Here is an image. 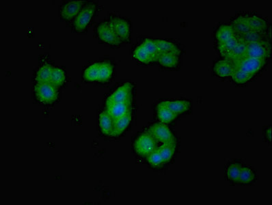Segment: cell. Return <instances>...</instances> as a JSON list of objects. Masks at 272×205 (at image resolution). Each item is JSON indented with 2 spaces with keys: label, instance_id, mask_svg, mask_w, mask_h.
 I'll use <instances>...</instances> for the list:
<instances>
[{
  "label": "cell",
  "instance_id": "1",
  "mask_svg": "<svg viewBox=\"0 0 272 205\" xmlns=\"http://www.w3.org/2000/svg\"><path fill=\"white\" fill-rule=\"evenodd\" d=\"M234 64L235 68L243 70L253 76L261 73L267 65V60L263 59H256L243 57V58L233 62Z\"/></svg>",
  "mask_w": 272,
  "mask_h": 205
},
{
  "label": "cell",
  "instance_id": "2",
  "mask_svg": "<svg viewBox=\"0 0 272 205\" xmlns=\"http://www.w3.org/2000/svg\"><path fill=\"white\" fill-rule=\"evenodd\" d=\"M34 93L38 102L50 104L58 99V88L50 82L36 83L34 85Z\"/></svg>",
  "mask_w": 272,
  "mask_h": 205
},
{
  "label": "cell",
  "instance_id": "3",
  "mask_svg": "<svg viewBox=\"0 0 272 205\" xmlns=\"http://www.w3.org/2000/svg\"><path fill=\"white\" fill-rule=\"evenodd\" d=\"M97 11V5L94 3L85 4L81 11L73 20V28L78 33L85 31L88 26L89 23L95 16Z\"/></svg>",
  "mask_w": 272,
  "mask_h": 205
},
{
  "label": "cell",
  "instance_id": "4",
  "mask_svg": "<svg viewBox=\"0 0 272 205\" xmlns=\"http://www.w3.org/2000/svg\"><path fill=\"white\" fill-rule=\"evenodd\" d=\"M271 55V45L269 40L247 44L246 55L249 58L268 60Z\"/></svg>",
  "mask_w": 272,
  "mask_h": 205
},
{
  "label": "cell",
  "instance_id": "5",
  "mask_svg": "<svg viewBox=\"0 0 272 205\" xmlns=\"http://www.w3.org/2000/svg\"><path fill=\"white\" fill-rule=\"evenodd\" d=\"M134 149L138 155L147 157L157 149V142L150 134L144 133L136 138L134 143Z\"/></svg>",
  "mask_w": 272,
  "mask_h": 205
},
{
  "label": "cell",
  "instance_id": "6",
  "mask_svg": "<svg viewBox=\"0 0 272 205\" xmlns=\"http://www.w3.org/2000/svg\"><path fill=\"white\" fill-rule=\"evenodd\" d=\"M97 36L103 43L114 46H119L122 43V40L115 33L110 21H105L99 23L97 26Z\"/></svg>",
  "mask_w": 272,
  "mask_h": 205
},
{
  "label": "cell",
  "instance_id": "7",
  "mask_svg": "<svg viewBox=\"0 0 272 205\" xmlns=\"http://www.w3.org/2000/svg\"><path fill=\"white\" fill-rule=\"evenodd\" d=\"M112 28L117 34L119 38L123 42H129L131 36V25L130 21L125 18L116 15H111L110 20Z\"/></svg>",
  "mask_w": 272,
  "mask_h": 205
},
{
  "label": "cell",
  "instance_id": "8",
  "mask_svg": "<svg viewBox=\"0 0 272 205\" xmlns=\"http://www.w3.org/2000/svg\"><path fill=\"white\" fill-rule=\"evenodd\" d=\"M148 133L159 142H175V137L171 129L162 122H156L151 125L148 129Z\"/></svg>",
  "mask_w": 272,
  "mask_h": 205
},
{
  "label": "cell",
  "instance_id": "9",
  "mask_svg": "<svg viewBox=\"0 0 272 205\" xmlns=\"http://www.w3.org/2000/svg\"><path fill=\"white\" fill-rule=\"evenodd\" d=\"M246 17L250 31L263 34L268 33V21L264 17L256 13H246Z\"/></svg>",
  "mask_w": 272,
  "mask_h": 205
},
{
  "label": "cell",
  "instance_id": "10",
  "mask_svg": "<svg viewBox=\"0 0 272 205\" xmlns=\"http://www.w3.org/2000/svg\"><path fill=\"white\" fill-rule=\"evenodd\" d=\"M85 6L83 1H68L60 8V17L65 21L74 20Z\"/></svg>",
  "mask_w": 272,
  "mask_h": 205
},
{
  "label": "cell",
  "instance_id": "11",
  "mask_svg": "<svg viewBox=\"0 0 272 205\" xmlns=\"http://www.w3.org/2000/svg\"><path fill=\"white\" fill-rule=\"evenodd\" d=\"M132 100L120 102H107L105 111L115 120L132 111Z\"/></svg>",
  "mask_w": 272,
  "mask_h": 205
},
{
  "label": "cell",
  "instance_id": "12",
  "mask_svg": "<svg viewBox=\"0 0 272 205\" xmlns=\"http://www.w3.org/2000/svg\"><path fill=\"white\" fill-rule=\"evenodd\" d=\"M234 70V64L231 60L226 59L218 60L213 66V72L215 75L222 79L231 77Z\"/></svg>",
  "mask_w": 272,
  "mask_h": 205
},
{
  "label": "cell",
  "instance_id": "13",
  "mask_svg": "<svg viewBox=\"0 0 272 205\" xmlns=\"http://www.w3.org/2000/svg\"><path fill=\"white\" fill-rule=\"evenodd\" d=\"M158 105L167 107L177 115L186 113L191 109V102L187 100L164 101V102H159Z\"/></svg>",
  "mask_w": 272,
  "mask_h": 205
},
{
  "label": "cell",
  "instance_id": "14",
  "mask_svg": "<svg viewBox=\"0 0 272 205\" xmlns=\"http://www.w3.org/2000/svg\"><path fill=\"white\" fill-rule=\"evenodd\" d=\"M230 26L236 35H241L250 31L247 21L246 13H239L230 19Z\"/></svg>",
  "mask_w": 272,
  "mask_h": 205
},
{
  "label": "cell",
  "instance_id": "15",
  "mask_svg": "<svg viewBox=\"0 0 272 205\" xmlns=\"http://www.w3.org/2000/svg\"><path fill=\"white\" fill-rule=\"evenodd\" d=\"M132 86L130 84L119 87L108 97L107 102H125L127 101L132 100Z\"/></svg>",
  "mask_w": 272,
  "mask_h": 205
},
{
  "label": "cell",
  "instance_id": "16",
  "mask_svg": "<svg viewBox=\"0 0 272 205\" xmlns=\"http://www.w3.org/2000/svg\"><path fill=\"white\" fill-rule=\"evenodd\" d=\"M159 51V53H170L180 56L182 50L181 47L174 42L169 40H154Z\"/></svg>",
  "mask_w": 272,
  "mask_h": 205
},
{
  "label": "cell",
  "instance_id": "17",
  "mask_svg": "<svg viewBox=\"0 0 272 205\" xmlns=\"http://www.w3.org/2000/svg\"><path fill=\"white\" fill-rule=\"evenodd\" d=\"M156 61L163 68L176 69L180 65V56L170 53H159Z\"/></svg>",
  "mask_w": 272,
  "mask_h": 205
},
{
  "label": "cell",
  "instance_id": "18",
  "mask_svg": "<svg viewBox=\"0 0 272 205\" xmlns=\"http://www.w3.org/2000/svg\"><path fill=\"white\" fill-rule=\"evenodd\" d=\"M236 36L233 28L228 23H222L218 27L215 33V38L217 43H223Z\"/></svg>",
  "mask_w": 272,
  "mask_h": 205
},
{
  "label": "cell",
  "instance_id": "19",
  "mask_svg": "<svg viewBox=\"0 0 272 205\" xmlns=\"http://www.w3.org/2000/svg\"><path fill=\"white\" fill-rule=\"evenodd\" d=\"M132 120V111L114 120L113 136L121 135L128 128Z\"/></svg>",
  "mask_w": 272,
  "mask_h": 205
},
{
  "label": "cell",
  "instance_id": "20",
  "mask_svg": "<svg viewBox=\"0 0 272 205\" xmlns=\"http://www.w3.org/2000/svg\"><path fill=\"white\" fill-rule=\"evenodd\" d=\"M242 164L240 162L233 161L229 163L226 166L225 172H226V179L230 183L233 184H239L240 171H241Z\"/></svg>",
  "mask_w": 272,
  "mask_h": 205
},
{
  "label": "cell",
  "instance_id": "21",
  "mask_svg": "<svg viewBox=\"0 0 272 205\" xmlns=\"http://www.w3.org/2000/svg\"><path fill=\"white\" fill-rule=\"evenodd\" d=\"M100 127L104 135L113 136L114 119L106 111H103L100 114Z\"/></svg>",
  "mask_w": 272,
  "mask_h": 205
},
{
  "label": "cell",
  "instance_id": "22",
  "mask_svg": "<svg viewBox=\"0 0 272 205\" xmlns=\"http://www.w3.org/2000/svg\"><path fill=\"white\" fill-rule=\"evenodd\" d=\"M238 43H239V39L236 36L227 41L223 42V43H216V48L221 56L224 59H226L228 55L236 48Z\"/></svg>",
  "mask_w": 272,
  "mask_h": 205
},
{
  "label": "cell",
  "instance_id": "23",
  "mask_svg": "<svg viewBox=\"0 0 272 205\" xmlns=\"http://www.w3.org/2000/svg\"><path fill=\"white\" fill-rule=\"evenodd\" d=\"M176 148L177 145L175 142L163 143L162 146L157 148L162 155L164 164H168L172 160L175 154Z\"/></svg>",
  "mask_w": 272,
  "mask_h": 205
},
{
  "label": "cell",
  "instance_id": "24",
  "mask_svg": "<svg viewBox=\"0 0 272 205\" xmlns=\"http://www.w3.org/2000/svg\"><path fill=\"white\" fill-rule=\"evenodd\" d=\"M256 174L254 170L249 166H241L240 171L239 184L250 185L256 181Z\"/></svg>",
  "mask_w": 272,
  "mask_h": 205
},
{
  "label": "cell",
  "instance_id": "25",
  "mask_svg": "<svg viewBox=\"0 0 272 205\" xmlns=\"http://www.w3.org/2000/svg\"><path fill=\"white\" fill-rule=\"evenodd\" d=\"M133 56L137 61L141 63L146 64V65L155 61L153 57L148 52L147 50L142 45L136 47L134 52H133Z\"/></svg>",
  "mask_w": 272,
  "mask_h": 205
},
{
  "label": "cell",
  "instance_id": "26",
  "mask_svg": "<svg viewBox=\"0 0 272 205\" xmlns=\"http://www.w3.org/2000/svg\"><path fill=\"white\" fill-rule=\"evenodd\" d=\"M236 36L246 45L254 43V42L268 40V34L259 33L253 31H249L248 33L243 34L236 35Z\"/></svg>",
  "mask_w": 272,
  "mask_h": 205
},
{
  "label": "cell",
  "instance_id": "27",
  "mask_svg": "<svg viewBox=\"0 0 272 205\" xmlns=\"http://www.w3.org/2000/svg\"><path fill=\"white\" fill-rule=\"evenodd\" d=\"M54 67L51 66L50 64L45 63L42 65L40 68H38V71L35 76V80L36 83H41V82H50V78H51L52 72Z\"/></svg>",
  "mask_w": 272,
  "mask_h": 205
},
{
  "label": "cell",
  "instance_id": "28",
  "mask_svg": "<svg viewBox=\"0 0 272 205\" xmlns=\"http://www.w3.org/2000/svg\"><path fill=\"white\" fill-rule=\"evenodd\" d=\"M157 114L159 122L165 125L171 123L177 117V114H174L167 107L159 105H157Z\"/></svg>",
  "mask_w": 272,
  "mask_h": 205
},
{
  "label": "cell",
  "instance_id": "29",
  "mask_svg": "<svg viewBox=\"0 0 272 205\" xmlns=\"http://www.w3.org/2000/svg\"><path fill=\"white\" fill-rule=\"evenodd\" d=\"M114 66L109 63H100L99 70L98 82L101 83L108 82L112 78L114 73Z\"/></svg>",
  "mask_w": 272,
  "mask_h": 205
},
{
  "label": "cell",
  "instance_id": "30",
  "mask_svg": "<svg viewBox=\"0 0 272 205\" xmlns=\"http://www.w3.org/2000/svg\"><path fill=\"white\" fill-rule=\"evenodd\" d=\"M254 77L251 74L235 68L234 72L232 74L231 78L236 85H243L250 82Z\"/></svg>",
  "mask_w": 272,
  "mask_h": 205
},
{
  "label": "cell",
  "instance_id": "31",
  "mask_svg": "<svg viewBox=\"0 0 272 205\" xmlns=\"http://www.w3.org/2000/svg\"><path fill=\"white\" fill-rule=\"evenodd\" d=\"M65 79H66L65 72L62 68L54 67L50 78V83L58 88L65 83Z\"/></svg>",
  "mask_w": 272,
  "mask_h": 205
},
{
  "label": "cell",
  "instance_id": "32",
  "mask_svg": "<svg viewBox=\"0 0 272 205\" xmlns=\"http://www.w3.org/2000/svg\"><path fill=\"white\" fill-rule=\"evenodd\" d=\"M100 63H95L87 67L84 73V78L87 82H95L98 80Z\"/></svg>",
  "mask_w": 272,
  "mask_h": 205
},
{
  "label": "cell",
  "instance_id": "33",
  "mask_svg": "<svg viewBox=\"0 0 272 205\" xmlns=\"http://www.w3.org/2000/svg\"><path fill=\"white\" fill-rule=\"evenodd\" d=\"M147 161L149 164L154 168L160 167L164 164L158 149H156L147 156Z\"/></svg>",
  "mask_w": 272,
  "mask_h": 205
},
{
  "label": "cell",
  "instance_id": "34",
  "mask_svg": "<svg viewBox=\"0 0 272 205\" xmlns=\"http://www.w3.org/2000/svg\"><path fill=\"white\" fill-rule=\"evenodd\" d=\"M141 45H142V46L147 50L148 52L153 57L156 61L159 54V51L158 48H157V45H156L155 42H154V40L147 38V39L144 40V41L142 42Z\"/></svg>",
  "mask_w": 272,
  "mask_h": 205
},
{
  "label": "cell",
  "instance_id": "35",
  "mask_svg": "<svg viewBox=\"0 0 272 205\" xmlns=\"http://www.w3.org/2000/svg\"><path fill=\"white\" fill-rule=\"evenodd\" d=\"M271 126H269L265 129L264 136L266 140L270 142H271Z\"/></svg>",
  "mask_w": 272,
  "mask_h": 205
}]
</instances>
